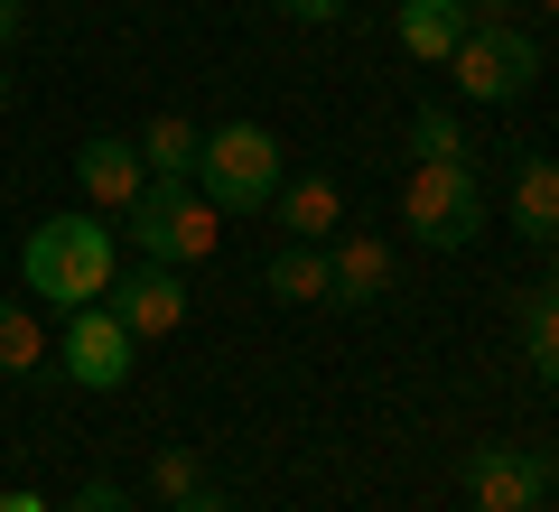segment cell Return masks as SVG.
I'll list each match as a JSON object with an SVG mask.
<instances>
[{
    "mask_svg": "<svg viewBox=\"0 0 559 512\" xmlns=\"http://www.w3.org/2000/svg\"><path fill=\"white\" fill-rule=\"evenodd\" d=\"M75 187L94 197V215H121V205L150 187V158H140V140H121V131H94L75 150Z\"/></svg>",
    "mask_w": 559,
    "mask_h": 512,
    "instance_id": "9",
    "label": "cell"
},
{
    "mask_svg": "<svg viewBox=\"0 0 559 512\" xmlns=\"http://www.w3.org/2000/svg\"><path fill=\"white\" fill-rule=\"evenodd\" d=\"M448 84L466 103H485V112H503V103H522L540 84V38L513 28V20H476L457 38V57H448Z\"/></svg>",
    "mask_w": 559,
    "mask_h": 512,
    "instance_id": "5",
    "label": "cell"
},
{
    "mask_svg": "<svg viewBox=\"0 0 559 512\" xmlns=\"http://www.w3.org/2000/svg\"><path fill=\"white\" fill-rule=\"evenodd\" d=\"M411 158H466V131L448 103H429V112H411Z\"/></svg>",
    "mask_w": 559,
    "mask_h": 512,
    "instance_id": "18",
    "label": "cell"
},
{
    "mask_svg": "<svg viewBox=\"0 0 559 512\" xmlns=\"http://www.w3.org/2000/svg\"><path fill=\"white\" fill-rule=\"evenodd\" d=\"M261 279H271V298H289V308H336V271H326V242H280Z\"/></svg>",
    "mask_w": 559,
    "mask_h": 512,
    "instance_id": "13",
    "label": "cell"
},
{
    "mask_svg": "<svg viewBox=\"0 0 559 512\" xmlns=\"http://www.w3.org/2000/svg\"><path fill=\"white\" fill-rule=\"evenodd\" d=\"M513 234L559 242V158H522L513 168Z\"/></svg>",
    "mask_w": 559,
    "mask_h": 512,
    "instance_id": "14",
    "label": "cell"
},
{
    "mask_svg": "<svg viewBox=\"0 0 559 512\" xmlns=\"http://www.w3.org/2000/svg\"><path fill=\"white\" fill-rule=\"evenodd\" d=\"M103 308L150 345V335H178V326H187V279L168 271V261H140V271H121L112 289H103Z\"/></svg>",
    "mask_w": 559,
    "mask_h": 512,
    "instance_id": "8",
    "label": "cell"
},
{
    "mask_svg": "<svg viewBox=\"0 0 559 512\" xmlns=\"http://www.w3.org/2000/svg\"><path fill=\"white\" fill-rule=\"evenodd\" d=\"M522 355H532V373L559 392V279L522 298Z\"/></svg>",
    "mask_w": 559,
    "mask_h": 512,
    "instance_id": "16",
    "label": "cell"
},
{
    "mask_svg": "<svg viewBox=\"0 0 559 512\" xmlns=\"http://www.w3.org/2000/svg\"><path fill=\"white\" fill-rule=\"evenodd\" d=\"M150 485H159V503H187V493L205 485V466H197V448H159V456H150Z\"/></svg>",
    "mask_w": 559,
    "mask_h": 512,
    "instance_id": "19",
    "label": "cell"
},
{
    "mask_svg": "<svg viewBox=\"0 0 559 512\" xmlns=\"http://www.w3.org/2000/svg\"><path fill=\"white\" fill-rule=\"evenodd\" d=\"M57 364H66V382H84V392H121V382H131V364H140V335H131V326H121V317L94 298V308L66 317Z\"/></svg>",
    "mask_w": 559,
    "mask_h": 512,
    "instance_id": "6",
    "label": "cell"
},
{
    "mask_svg": "<svg viewBox=\"0 0 559 512\" xmlns=\"http://www.w3.org/2000/svg\"><path fill=\"white\" fill-rule=\"evenodd\" d=\"M38 364H47V326L28 317V298H0V373L28 382Z\"/></svg>",
    "mask_w": 559,
    "mask_h": 512,
    "instance_id": "17",
    "label": "cell"
},
{
    "mask_svg": "<svg viewBox=\"0 0 559 512\" xmlns=\"http://www.w3.org/2000/svg\"><path fill=\"white\" fill-rule=\"evenodd\" d=\"M280 234H289V242H336V224H345V187L336 178H299V187H289V178H280Z\"/></svg>",
    "mask_w": 559,
    "mask_h": 512,
    "instance_id": "12",
    "label": "cell"
},
{
    "mask_svg": "<svg viewBox=\"0 0 559 512\" xmlns=\"http://www.w3.org/2000/svg\"><path fill=\"white\" fill-rule=\"evenodd\" d=\"M540 493H550V466H540L532 448H513V438L466 448V503L476 512H532Z\"/></svg>",
    "mask_w": 559,
    "mask_h": 512,
    "instance_id": "7",
    "label": "cell"
},
{
    "mask_svg": "<svg viewBox=\"0 0 559 512\" xmlns=\"http://www.w3.org/2000/svg\"><path fill=\"white\" fill-rule=\"evenodd\" d=\"M326 271H336V308H373V298H392V252H382L373 234H336V242H326Z\"/></svg>",
    "mask_w": 559,
    "mask_h": 512,
    "instance_id": "10",
    "label": "cell"
},
{
    "mask_svg": "<svg viewBox=\"0 0 559 512\" xmlns=\"http://www.w3.org/2000/svg\"><path fill=\"white\" fill-rule=\"evenodd\" d=\"M540 10H550V20H559V0H540Z\"/></svg>",
    "mask_w": 559,
    "mask_h": 512,
    "instance_id": "27",
    "label": "cell"
},
{
    "mask_svg": "<svg viewBox=\"0 0 559 512\" xmlns=\"http://www.w3.org/2000/svg\"><path fill=\"white\" fill-rule=\"evenodd\" d=\"M466 512H476V503H466Z\"/></svg>",
    "mask_w": 559,
    "mask_h": 512,
    "instance_id": "28",
    "label": "cell"
},
{
    "mask_svg": "<svg viewBox=\"0 0 559 512\" xmlns=\"http://www.w3.org/2000/svg\"><path fill=\"white\" fill-rule=\"evenodd\" d=\"M466 28H476V10H466V0H401V47H411L419 66H448Z\"/></svg>",
    "mask_w": 559,
    "mask_h": 512,
    "instance_id": "11",
    "label": "cell"
},
{
    "mask_svg": "<svg viewBox=\"0 0 559 512\" xmlns=\"http://www.w3.org/2000/svg\"><path fill=\"white\" fill-rule=\"evenodd\" d=\"M401 224H411V242H429V252H466V242L485 234L476 168H466V158H411V178H401Z\"/></svg>",
    "mask_w": 559,
    "mask_h": 512,
    "instance_id": "3",
    "label": "cell"
},
{
    "mask_svg": "<svg viewBox=\"0 0 559 512\" xmlns=\"http://www.w3.org/2000/svg\"><path fill=\"white\" fill-rule=\"evenodd\" d=\"M121 215H131V252L140 261H168V271H187V261H205L224 242V215L205 205L197 178H150Z\"/></svg>",
    "mask_w": 559,
    "mask_h": 512,
    "instance_id": "2",
    "label": "cell"
},
{
    "mask_svg": "<svg viewBox=\"0 0 559 512\" xmlns=\"http://www.w3.org/2000/svg\"><path fill=\"white\" fill-rule=\"evenodd\" d=\"M168 512H242V503H234V493H205V485H197L187 503H168Z\"/></svg>",
    "mask_w": 559,
    "mask_h": 512,
    "instance_id": "22",
    "label": "cell"
},
{
    "mask_svg": "<svg viewBox=\"0 0 559 512\" xmlns=\"http://www.w3.org/2000/svg\"><path fill=\"white\" fill-rule=\"evenodd\" d=\"M197 187H205L215 215H261V205L280 197V140L261 131V121H224V131H205Z\"/></svg>",
    "mask_w": 559,
    "mask_h": 512,
    "instance_id": "4",
    "label": "cell"
},
{
    "mask_svg": "<svg viewBox=\"0 0 559 512\" xmlns=\"http://www.w3.org/2000/svg\"><path fill=\"white\" fill-rule=\"evenodd\" d=\"M20 20H28V0H0V47L20 38Z\"/></svg>",
    "mask_w": 559,
    "mask_h": 512,
    "instance_id": "24",
    "label": "cell"
},
{
    "mask_svg": "<svg viewBox=\"0 0 559 512\" xmlns=\"http://www.w3.org/2000/svg\"><path fill=\"white\" fill-rule=\"evenodd\" d=\"M57 512H131V493H121V485H103V475H94V485H75V493H66Z\"/></svg>",
    "mask_w": 559,
    "mask_h": 512,
    "instance_id": "20",
    "label": "cell"
},
{
    "mask_svg": "<svg viewBox=\"0 0 559 512\" xmlns=\"http://www.w3.org/2000/svg\"><path fill=\"white\" fill-rule=\"evenodd\" d=\"M197 150H205V131H197V121H178V112H159L150 131H140L150 178H197Z\"/></svg>",
    "mask_w": 559,
    "mask_h": 512,
    "instance_id": "15",
    "label": "cell"
},
{
    "mask_svg": "<svg viewBox=\"0 0 559 512\" xmlns=\"http://www.w3.org/2000/svg\"><path fill=\"white\" fill-rule=\"evenodd\" d=\"M466 10H476V20H503V10H513V0H466Z\"/></svg>",
    "mask_w": 559,
    "mask_h": 512,
    "instance_id": "25",
    "label": "cell"
},
{
    "mask_svg": "<svg viewBox=\"0 0 559 512\" xmlns=\"http://www.w3.org/2000/svg\"><path fill=\"white\" fill-rule=\"evenodd\" d=\"M532 512H540V503H532Z\"/></svg>",
    "mask_w": 559,
    "mask_h": 512,
    "instance_id": "29",
    "label": "cell"
},
{
    "mask_svg": "<svg viewBox=\"0 0 559 512\" xmlns=\"http://www.w3.org/2000/svg\"><path fill=\"white\" fill-rule=\"evenodd\" d=\"M0 512H47V503H38L28 485H0Z\"/></svg>",
    "mask_w": 559,
    "mask_h": 512,
    "instance_id": "23",
    "label": "cell"
},
{
    "mask_svg": "<svg viewBox=\"0 0 559 512\" xmlns=\"http://www.w3.org/2000/svg\"><path fill=\"white\" fill-rule=\"evenodd\" d=\"M0 112H10V66H0Z\"/></svg>",
    "mask_w": 559,
    "mask_h": 512,
    "instance_id": "26",
    "label": "cell"
},
{
    "mask_svg": "<svg viewBox=\"0 0 559 512\" xmlns=\"http://www.w3.org/2000/svg\"><path fill=\"white\" fill-rule=\"evenodd\" d=\"M280 20H299V28H326V20H345V0H271Z\"/></svg>",
    "mask_w": 559,
    "mask_h": 512,
    "instance_id": "21",
    "label": "cell"
},
{
    "mask_svg": "<svg viewBox=\"0 0 559 512\" xmlns=\"http://www.w3.org/2000/svg\"><path fill=\"white\" fill-rule=\"evenodd\" d=\"M20 279H28V298H47V308H94L103 289L121 279V242H112V224L103 215H47V224H28V242H20Z\"/></svg>",
    "mask_w": 559,
    "mask_h": 512,
    "instance_id": "1",
    "label": "cell"
}]
</instances>
